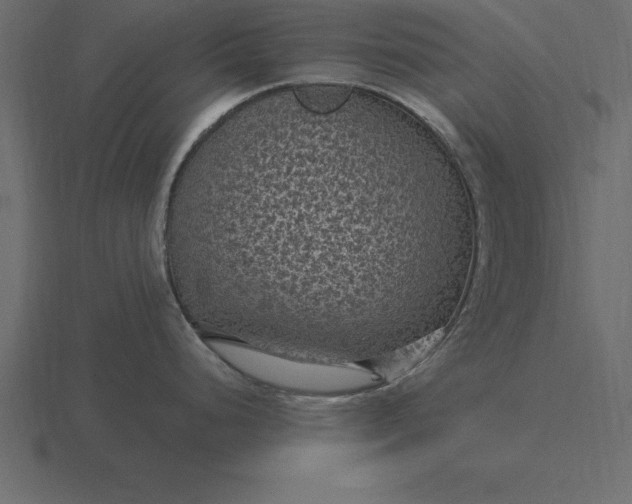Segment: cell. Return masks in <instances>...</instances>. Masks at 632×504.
Wrapping results in <instances>:
<instances>
[{
  "instance_id": "6da1fadb",
  "label": "cell",
  "mask_w": 632,
  "mask_h": 504,
  "mask_svg": "<svg viewBox=\"0 0 632 504\" xmlns=\"http://www.w3.org/2000/svg\"><path fill=\"white\" fill-rule=\"evenodd\" d=\"M409 123L339 84L274 88L210 127L171 186L168 278L203 338L353 363L402 348L418 261Z\"/></svg>"
},
{
  "instance_id": "7a4b0ae2",
  "label": "cell",
  "mask_w": 632,
  "mask_h": 504,
  "mask_svg": "<svg viewBox=\"0 0 632 504\" xmlns=\"http://www.w3.org/2000/svg\"><path fill=\"white\" fill-rule=\"evenodd\" d=\"M204 340L235 371L282 390L332 395L365 389L376 380L373 373L357 364L328 363L285 356L226 339Z\"/></svg>"
}]
</instances>
